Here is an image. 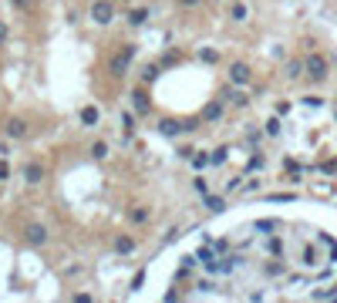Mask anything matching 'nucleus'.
I'll list each match as a JSON object with an SVG mask.
<instances>
[{"instance_id": "1", "label": "nucleus", "mask_w": 337, "mask_h": 303, "mask_svg": "<svg viewBox=\"0 0 337 303\" xmlns=\"http://www.w3.org/2000/svg\"><path fill=\"white\" fill-rule=\"evenodd\" d=\"M327 71H330V64H327V57H324V54H307L304 57V74L310 81H324V78H327Z\"/></svg>"}, {"instance_id": "2", "label": "nucleus", "mask_w": 337, "mask_h": 303, "mask_svg": "<svg viewBox=\"0 0 337 303\" xmlns=\"http://www.w3.org/2000/svg\"><path fill=\"white\" fill-rule=\"evenodd\" d=\"M91 20H95L98 27H108L115 20V4L112 0H95V4H91Z\"/></svg>"}, {"instance_id": "3", "label": "nucleus", "mask_w": 337, "mask_h": 303, "mask_svg": "<svg viewBox=\"0 0 337 303\" xmlns=\"http://www.w3.org/2000/svg\"><path fill=\"white\" fill-rule=\"evenodd\" d=\"M132 57H135V48H132V44H129V48H125V51H118V54L112 57V64H108V71H112L115 78H121V74H125V71H129V68H132Z\"/></svg>"}, {"instance_id": "4", "label": "nucleus", "mask_w": 337, "mask_h": 303, "mask_svg": "<svg viewBox=\"0 0 337 303\" xmlns=\"http://www.w3.org/2000/svg\"><path fill=\"white\" fill-rule=\"evenodd\" d=\"M249 81H253V68H249L246 61H233V64H229V84L243 88V84H249Z\"/></svg>"}, {"instance_id": "5", "label": "nucleus", "mask_w": 337, "mask_h": 303, "mask_svg": "<svg viewBox=\"0 0 337 303\" xmlns=\"http://www.w3.org/2000/svg\"><path fill=\"white\" fill-rule=\"evenodd\" d=\"M24 240H27V246H34V249L48 246V229H44L40 223H27V229H24Z\"/></svg>"}, {"instance_id": "6", "label": "nucleus", "mask_w": 337, "mask_h": 303, "mask_svg": "<svg viewBox=\"0 0 337 303\" xmlns=\"http://www.w3.org/2000/svg\"><path fill=\"white\" fill-rule=\"evenodd\" d=\"M44 176H48V172H44L40 162H24V182L27 185H40V182H44Z\"/></svg>"}, {"instance_id": "7", "label": "nucleus", "mask_w": 337, "mask_h": 303, "mask_svg": "<svg viewBox=\"0 0 337 303\" xmlns=\"http://www.w3.org/2000/svg\"><path fill=\"white\" fill-rule=\"evenodd\" d=\"M179 132H185L182 121H176V118H162L159 121V135L162 138H179Z\"/></svg>"}, {"instance_id": "8", "label": "nucleus", "mask_w": 337, "mask_h": 303, "mask_svg": "<svg viewBox=\"0 0 337 303\" xmlns=\"http://www.w3.org/2000/svg\"><path fill=\"white\" fill-rule=\"evenodd\" d=\"M98 121H101V108H98V104H85V108H81V125H98Z\"/></svg>"}, {"instance_id": "9", "label": "nucleus", "mask_w": 337, "mask_h": 303, "mask_svg": "<svg viewBox=\"0 0 337 303\" xmlns=\"http://www.w3.org/2000/svg\"><path fill=\"white\" fill-rule=\"evenodd\" d=\"M27 135V121L24 118H10L7 121V138H24Z\"/></svg>"}, {"instance_id": "10", "label": "nucleus", "mask_w": 337, "mask_h": 303, "mask_svg": "<svg viewBox=\"0 0 337 303\" xmlns=\"http://www.w3.org/2000/svg\"><path fill=\"white\" fill-rule=\"evenodd\" d=\"M223 118V101H209L202 108V121H219Z\"/></svg>"}, {"instance_id": "11", "label": "nucleus", "mask_w": 337, "mask_h": 303, "mask_svg": "<svg viewBox=\"0 0 337 303\" xmlns=\"http://www.w3.org/2000/svg\"><path fill=\"white\" fill-rule=\"evenodd\" d=\"M115 253H118V256L135 253V240H132V236H118V240H115Z\"/></svg>"}, {"instance_id": "12", "label": "nucleus", "mask_w": 337, "mask_h": 303, "mask_svg": "<svg viewBox=\"0 0 337 303\" xmlns=\"http://www.w3.org/2000/svg\"><path fill=\"white\" fill-rule=\"evenodd\" d=\"M132 101H135V112H138V115H149V95H145L142 88L132 91Z\"/></svg>"}, {"instance_id": "13", "label": "nucleus", "mask_w": 337, "mask_h": 303, "mask_svg": "<svg viewBox=\"0 0 337 303\" xmlns=\"http://www.w3.org/2000/svg\"><path fill=\"white\" fill-rule=\"evenodd\" d=\"M202 202H206L209 212H223V209H226V199H223V196H202Z\"/></svg>"}, {"instance_id": "14", "label": "nucleus", "mask_w": 337, "mask_h": 303, "mask_svg": "<svg viewBox=\"0 0 337 303\" xmlns=\"http://www.w3.org/2000/svg\"><path fill=\"white\" fill-rule=\"evenodd\" d=\"M209 165H213V155H209V152H196L193 155V168L202 172V168H209Z\"/></svg>"}, {"instance_id": "15", "label": "nucleus", "mask_w": 337, "mask_h": 303, "mask_svg": "<svg viewBox=\"0 0 337 303\" xmlns=\"http://www.w3.org/2000/svg\"><path fill=\"white\" fill-rule=\"evenodd\" d=\"M300 74H304V61L290 57V61H287V78H300Z\"/></svg>"}, {"instance_id": "16", "label": "nucleus", "mask_w": 337, "mask_h": 303, "mask_svg": "<svg viewBox=\"0 0 337 303\" xmlns=\"http://www.w3.org/2000/svg\"><path fill=\"white\" fill-rule=\"evenodd\" d=\"M199 61H206V64H219V51H213V48H199Z\"/></svg>"}, {"instance_id": "17", "label": "nucleus", "mask_w": 337, "mask_h": 303, "mask_svg": "<svg viewBox=\"0 0 337 303\" xmlns=\"http://www.w3.org/2000/svg\"><path fill=\"white\" fill-rule=\"evenodd\" d=\"M246 14H249L246 4H233V7H229V17H233V20H246Z\"/></svg>"}, {"instance_id": "18", "label": "nucleus", "mask_w": 337, "mask_h": 303, "mask_svg": "<svg viewBox=\"0 0 337 303\" xmlns=\"http://www.w3.org/2000/svg\"><path fill=\"white\" fill-rule=\"evenodd\" d=\"M145 17H149V10H145V7H135V10H132V14H129V20H132V24H145Z\"/></svg>"}, {"instance_id": "19", "label": "nucleus", "mask_w": 337, "mask_h": 303, "mask_svg": "<svg viewBox=\"0 0 337 303\" xmlns=\"http://www.w3.org/2000/svg\"><path fill=\"white\" fill-rule=\"evenodd\" d=\"M132 223H138V226H142V223H149V209H142V206H138V209H132Z\"/></svg>"}, {"instance_id": "20", "label": "nucleus", "mask_w": 337, "mask_h": 303, "mask_svg": "<svg viewBox=\"0 0 337 303\" xmlns=\"http://www.w3.org/2000/svg\"><path fill=\"white\" fill-rule=\"evenodd\" d=\"M243 168H246V172H257V168H263V155L257 152V155H253V159H249V162H246Z\"/></svg>"}, {"instance_id": "21", "label": "nucleus", "mask_w": 337, "mask_h": 303, "mask_svg": "<svg viewBox=\"0 0 337 303\" xmlns=\"http://www.w3.org/2000/svg\"><path fill=\"white\" fill-rule=\"evenodd\" d=\"M91 155H95V159H104V155H108V145H104V142H95V145H91Z\"/></svg>"}, {"instance_id": "22", "label": "nucleus", "mask_w": 337, "mask_h": 303, "mask_svg": "<svg viewBox=\"0 0 337 303\" xmlns=\"http://www.w3.org/2000/svg\"><path fill=\"white\" fill-rule=\"evenodd\" d=\"M193 189L199 192V196H209V185H206V179H196V182H193Z\"/></svg>"}, {"instance_id": "23", "label": "nucleus", "mask_w": 337, "mask_h": 303, "mask_svg": "<svg viewBox=\"0 0 337 303\" xmlns=\"http://www.w3.org/2000/svg\"><path fill=\"white\" fill-rule=\"evenodd\" d=\"M266 135H280V121H277V118L266 121Z\"/></svg>"}, {"instance_id": "24", "label": "nucleus", "mask_w": 337, "mask_h": 303, "mask_svg": "<svg viewBox=\"0 0 337 303\" xmlns=\"http://www.w3.org/2000/svg\"><path fill=\"white\" fill-rule=\"evenodd\" d=\"M321 172H324V176H334V172H337V162H334V159H330V162H324V165H321Z\"/></svg>"}, {"instance_id": "25", "label": "nucleus", "mask_w": 337, "mask_h": 303, "mask_svg": "<svg viewBox=\"0 0 337 303\" xmlns=\"http://www.w3.org/2000/svg\"><path fill=\"white\" fill-rule=\"evenodd\" d=\"M223 162H226V148H216L213 152V165H223Z\"/></svg>"}, {"instance_id": "26", "label": "nucleus", "mask_w": 337, "mask_h": 303, "mask_svg": "<svg viewBox=\"0 0 337 303\" xmlns=\"http://www.w3.org/2000/svg\"><path fill=\"white\" fill-rule=\"evenodd\" d=\"M270 253L273 256H283V243L280 240H270Z\"/></svg>"}, {"instance_id": "27", "label": "nucleus", "mask_w": 337, "mask_h": 303, "mask_svg": "<svg viewBox=\"0 0 337 303\" xmlns=\"http://www.w3.org/2000/svg\"><path fill=\"white\" fill-rule=\"evenodd\" d=\"M10 4H14L17 10H31L34 7V0H10Z\"/></svg>"}, {"instance_id": "28", "label": "nucleus", "mask_w": 337, "mask_h": 303, "mask_svg": "<svg viewBox=\"0 0 337 303\" xmlns=\"http://www.w3.org/2000/svg\"><path fill=\"white\" fill-rule=\"evenodd\" d=\"M4 179H10V162L0 159V182H4Z\"/></svg>"}, {"instance_id": "29", "label": "nucleus", "mask_w": 337, "mask_h": 303, "mask_svg": "<svg viewBox=\"0 0 337 303\" xmlns=\"http://www.w3.org/2000/svg\"><path fill=\"white\" fill-rule=\"evenodd\" d=\"M176 4H179V7H185V10H193V7H199L202 0H176Z\"/></svg>"}, {"instance_id": "30", "label": "nucleus", "mask_w": 337, "mask_h": 303, "mask_svg": "<svg viewBox=\"0 0 337 303\" xmlns=\"http://www.w3.org/2000/svg\"><path fill=\"white\" fill-rule=\"evenodd\" d=\"M304 104H310V108H321V104H324V98H313V95H307V98H304Z\"/></svg>"}, {"instance_id": "31", "label": "nucleus", "mask_w": 337, "mask_h": 303, "mask_svg": "<svg viewBox=\"0 0 337 303\" xmlns=\"http://www.w3.org/2000/svg\"><path fill=\"white\" fill-rule=\"evenodd\" d=\"M155 74H159V68H155V64H152V68H145V71H142V78H145V81H152Z\"/></svg>"}, {"instance_id": "32", "label": "nucleus", "mask_w": 337, "mask_h": 303, "mask_svg": "<svg viewBox=\"0 0 337 303\" xmlns=\"http://www.w3.org/2000/svg\"><path fill=\"white\" fill-rule=\"evenodd\" d=\"M229 101H233V104H246V95H240V91H233V95H229Z\"/></svg>"}, {"instance_id": "33", "label": "nucleus", "mask_w": 337, "mask_h": 303, "mask_svg": "<svg viewBox=\"0 0 337 303\" xmlns=\"http://www.w3.org/2000/svg\"><path fill=\"white\" fill-rule=\"evenodd\" d=\"M74 303H95V300H91V293H74Z\"/></svg>"}, {"instance_id": "34", "label": "nucleus", "mask_w": 337, "mask_h": 303, "mask_svg": "<svg viewBox=\"0 0 337 303\" xmlns=\"http://www.w3.org/2000/svg\"><path fill=\"white\" fill-rule=\"evenodd\" d=\"M142 283H145V276H142V273H135V279H132V290H142Z\"/></svg>"}, {"instance_id": "35", "label": "nucleus", "mask_w": 337, "mask_h": 303, "mask_svg": "<svg viewBox=\"0 0 337 303\" xmlns=\"http://www.w3.org/2000/svg\"><path fill=\"white\" fill-rule=\"evenodd\" d=\"M4 44H7V24L0 20V48H4Z\"/></svg>"}, {"instance_id": "36", "label": "nucleus", "mask_w": 337, "mask_h": 303, "mask_svg": "<svg viewBox=\"0 0 337 303\" xmlns=\"http://www.w3.org/2000/svg\"><path fill=\"white\" fill-rule=\"evenodd\" d=\"M216 4H223V0H216Z\"/></svg>"}]
</instances>
